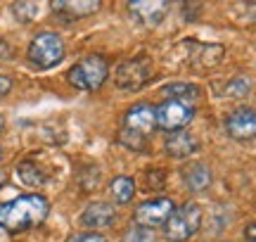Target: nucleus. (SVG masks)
<instances>
[{"label":"nucleus","instance_id":"1","mask_svg":"<svg viewBox=\"0 0 256 242\" xmlns=\"http://www.w3.org/2000/svg\"><path fill=\"white\" fill-rule=\"evenodd\" d=\"M50 204L43 195H22L0 204V228L8 233H24L48 218Z\"/></svg>","mask_w":256,"mask_h":242},{"label":"nucleus","instance_id":"2","mask_svg":"<svg viewBox=\"0 0 256 242\" xmlns=\"http://www.w3.org/2000/svg\"><path fill=\"white\" fill-rule=\"evenodd\" d=\"M107 74H110V64L102 55H88L78 60L76 64L69 69V84L76 88V90H98L104 81H107Z\"/></svg>","mask_w":256,"mask_h":242},{"label":"nucleus","instance_id":"3","mask_svg":"<svg viewBox=\"0 0 256 242\" xmlns=\"http://www.w3.org/2000/svg\"><path fill=\"white\" fill-rule=\"evenodd\" d=\"M28 62L38 69H52L64 60V43L62 38L52 31H40L26 50Z\"/></svg>","mask_w":256,"mask_h":242},{"label":"nucleus","instance_id":"4","mask_svg":"<svg viewBox=\"0 0 256 242\" xmlns=\"http://www.w3.org/2000/svg\"><path fill=\"white\" fill-rule=\"evenodd\" d=\"M202 226V206L188 202L183 206H176L171 218L164 226V235L171 242H185L200 230Z\"/></svg>","mask_w":256,"mask_h":242},{"label":"nucleus","instance_id":"5","mask_svg":"<svg viewBox=\"0 0 256 242\" xmlns=\"http://www.w3.org/2000/svg\"><path fill=\"white\" fill-rule=\"evenodd\" d=\"M152 78V60L145 55L140 57H130L126 62H121L114 72V84L121 90H128V93H136L142 86Z\"/></svg>","mask_w":256,"mask_h":242},{"label":"nucleus","instance_id":"6","mask_svg":"<svg viewBox=\"0 0 256 242\" xmlns=\"http://www.w3.org/2000/svg\"><path fill=\"white\" fill-rule=\"evenodd\" d=\"M154 114L156 126L174 133V130H183L190 124L192 116H194V107L185 102H176V100H166L159 107H154Z\"/></svg>","mask_w":256,"mask_h":242},{"label":"nucleus","instance_id":"7","mask_svg":"<svg viewBox=\"0 0 256 242\" xmlns=\"http://www.w3.org/2000/svg\"><path fill=\"white\" fill-rule=\"evenodd\" d=\"M174 202L166 200V197H156V200H150V202H142V204L136 206V218L138 226H145V228H159V226H166V221L174 214Z\"/></svg>","mask_w":256,"mask_h":242},{"label":"nucleus","instance_id":"8","mask_svg":"<svg viewBox=\"0 0 256 242\" xmlns=\"http://www.w3.org/2000/svg\"><path fill=\"white\" fill-rule=\"evenodd\" d=\"M226 133L235 140L256 138V112L249 107H240L235 112H230L226 119Z\"/></svg>","mask_w":256,"mask_h":242},{"label":"nucleus","instance_id":"9","mask_svg":"<svg viewBox=\"0 0 256 242\" xmlns=\"http://www.w3.org/2000/svg\"><path fill=\"white\" fill-rule=\"evenodd\" d=\"M156 126V114L152 104H136L130 107L124 119V128L130 130V133H138V136H150Z\"/></svg>","mask_w":256,"mask_h":242},{"label":"nucleus","instance_id":"10","mask_svg":"<svg viewBox=\"0 0 256 242\" xmlns=\"http://www.w3.org/2000/svg\"><path fill=\"white\" fill-rule=\"evenodd\" d=\"M100 8L102 5L98 0H55V2H50V10L60 19H64V22L83 19L88 14H92V12H98Z\"/></svg>","mask_w":256,"mask_h":242},{"label":"nucleus","instance_id":"11","mask_svg":"<svg viewBox=\"0 0 256 242\" xmlns=\"http://www.w3.org/2000/svg\"><path fill=\"white\" fill-rule=\"evenodd\" d=\"M116 218L114 206L107 202H92L81 212V226H86L88 230H102V228H110Z\"/></svg>","mask_w":256,"mask_h":242},{"label":"nucleus","instance_id":"12","mask_svg":"<svg viewBox=\"0 0 256 242\" xmlns=\"http://www.w3.org/2000/svg\"><path fill=\"white\" fill-rule=\"evenodd\" d=\"M128 10L136 19H140L147 26H154L164 19L168 2L166 0H140V2H128Z\"/></svg>","mask_w":256,"mask_h":242},{"label":"nucleus","instance_id":"13","mask_svg":"<svg viewBox=\"0 0 256 242\" xmlns=\"http://www.w3.org/2000/svg\"><path fill=\"white\" fill-rule=\"evenodd\" d=\"M164 148L174 159H188L200 150V142H197V138L190 136L188 130H174V133L166 136Z\"/></svg>","mask_w":256,"mask_h":242},{"label":"nucleus","instance_id":"14","mask_svg":"<svg viewBox=\"0 0 256 242\" xmlns=\"http://www.w3.org/2000/svg\"><path fill=\"white\" fill-rule=\"evenodd\" d=\"M183 183L190 192H202L211 186V171L206 164H190L183 171Z\"/></svg>","mask_w":256,"mask_h":242},{"label":"nucleus","instance_id":"15","mask_svg":"<svg viewBox=\"0 0 256 242\" xmlns=\"http://www.w3.org/2000/svg\"><path fill=\"white\" fill-rule=\"evenodd\" d=\"M166 100H176V102H185V104H192L200 100V88L192 84H168L162 88Z\"/></svg>","mask_w":256,"mask_h":242},{"label":"nucleus","instance_id":"16","mask_svg":"<svg viewBox=\"0 0 256 242\" xmlns=\"http://www.w3.org/2000/svg\"><path fill=\"white\" fill-rule=\"evenodd\" d=\"M17 176L19 180L24 183V186L28 188H38L46 183V171L38 166L36 162H31V159H26V162H22L17 166Z\"/></svg>","mask_w":256,"mask_h":242},{"label":"nucleus","instance_id":"17","mask_svg":"<svg viewBox=\"0 0 256 242\" xmlns=\"http://www.w3.org/2000/svg\"><path fill=\"white\" fill-rule=\"evenodd\" d=\"M110 190H112V197H114L116 204H128V202L133 200V195H136V180L128 176H116L112 180Z\"/></svg>","mask_w":256,"mask_h":242},{"label":"nucleus","instance_id":"18","mask_svg":"<svg viewBox=\"0 0 256 242\" xmlns=\"http://www.w3.org/2000/svg\"><path fill=\"white\" fill-rule=\"evenodd\" d=\"M249 90H252V81L247 76H238V78H232L226 86V95L228 98H244V95H249Z\"/></svg>","mask_w":256,"mask_h":242},{"label":"nucleus","instance_id":"19","mask_svg":"<svg viewBox=\"0 0 256 242\" xmlns=\"http://www.w3.org/2000/svg\"><path fill=\"white\" fill-rule=\"evenodd\" d=\"M124 242H154V230L136 224L128 228V233L124 235Z\"/></svg>","mask_w":256,"mask_h":242},{"label":"nucleus","instance_id":"20","mask_svg":"<svg viewBox=\"0 0 256 242\" xmlns=\"http://www.w3.org/2000/svg\"><path fill=\"white\" fill-rule=\"evenodd\" d=\"M38 10H40L38 2H14V5H12V12L17 14L19 22H34L38 14Z\"/></svg>","mask_w":256,"mask_h":242},{"label":"nucleus","instance_id":"21","mask_svg":"<svg viewBox=\"0 0 256 242\" xmlns=\"http://www.w3.org/2000/svg\"><path fill=\"white\" fill-rule=\"evenodd\" d=\"M119 140L126 145V148L136 150V152H142V150H145V138L138 136V133H130V130H126V128L119 133Z\"/></svg>","mask_w":256,"mask_h":242},{"label":"nucleus","instance_id":"22","mask_svg":"<svg viewBox=\"0 0 256 242\" xmlns=\"http://www.w3.org/2000/svg\"><path fill=\"white\" fill-rule=\"evenodd\" d=\"M145 190H150V192H154V190H162L164 188V174L162 171H156V168H152L150 174L145 176Z\"/></svg>","mask_w":256,"mask_h":242},{"label":"nucleus","instance_id":"23","mask_svg":"<svg viewBox=\"0 0 256 242\" xmlns=\"http://www.w3.org/2000/svg\"><path fill=\"white\" fill-rule=\"evenodd\" d=\"M66 242H110L104 235L100 233H90V230H86V233H76V235H69Z\"/></svg>","mask_w":256,"mask_h":242},{"label":"nucleus","instance_id":"24","mask_svg":"<svg viewBox=\"0 0 256 242\" xmlns=\"http://www.w3.org/2000/svg\"><path fill=\"white\" fill-rule=\"evenodd\" d=\"M12 55H14L12 46H10L8 40H2V38H0V60H10Z\"/></svg>","mask_w":256,"mask_h":242},{"label":"nucleus","instance_id":"25","mask_svg":"<svg viewBox=\"0 0 256 242\" xmlns=\"http://www.w3.org/2000/svg\"><path fill=\"white\" fill-rule=\"evenodd\" d=\"M10 90H12V78L10 76H0V98L8 95Z\"/></svg>","mask_w":256,"mask_h":242},{"label":"nucleus","instance_id":"26","mask_svg":"<svg viewBox=\"0 0 256 242\" xmlns=\"http://www.w3.org/2000/svg\"><path fill=\"white\" fill-rule=\"evenodd\" d=\"M242 10H244L249 22H256V2H247V5H242Z\"/></svg>","mask_w":256,"mask_h":242},{"label":"nucleus","instance_id":"27","mask_svg":"<svg viewBox=\"0 0 256 242\" xmlns=\"http://www.w3.org/2000/svg\"><path fill=\"white\" fill-rule=\"evenodd\" d=\"M244 240L247 242H256V224H249L244 228Z\"/></svg>","mask_w":256,"mask_h":242},{"label":"nucleus","instance_id":"28","mask_svg":"<svg viewBox=\"0 0 256 242\" xmlns=\"http://www.w3.org/2000/svg\"><path fill=\"white\" fill-rule=\"evenodd\" d=\"M5 183H8V176H5V171H0V190L5 188Z\"/></svg>","mask_w":256,"mask_h":242},{"label":"nucleus","instance_id":"29","mask_svg":"<svg viewBox=\"0 0 256 242\" xmlns=\"http://www.w3.org/2000/svg\"><path fill=\"white\" fill-rule=\"evenodd\" d=\"M2 128H5V119L0 116V133H2Z\"/></svg>","mask_w":256,"mask_h":242},{"label":"nucleus","instance_id":"30","mask_svg":"<svg viewBox=\"0 0 256 242\" xmlns=\"http://www.w3.org/2000/svg\"><path fill=\"white\" fill-rule=\"evenodd\" d=\"M0 159H2V150H0Z\"/></svg>","mask_w":256,"mask_h":242}]
</instances>
